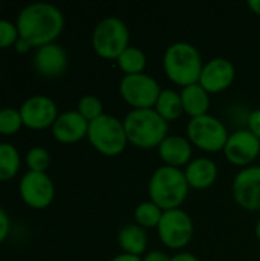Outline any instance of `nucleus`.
<instances>
[{"mask_svg":"<svg viewBox=\"0 0 260 261\" xmlns=\"http://www.w3.org/2000/svg\"><path fill=\"white\" fill-rule=\"evenodd\" d=\"M15 26L20 38L26 40L32 47L55 43L64 28L63 12L51 3L26 5L17 15Z\"/></svg>","mask_w":260,"mask_h":261,"instance_id":"nucleus-1","label":"nucleus"},{"mask_svg":"<svg viewBox=\"0 0 260 261\" xmlns=\"http://www.w3.org/2000/svg\"><path fill=\"white\" fill-rule=\"evenodd\" d=\"M129 144L150 150L158 148L169 136V122L155 109H133L123 119Z\"/></svg>","mask_w":260,"mask_h":261,"instance_id":"nucleus-2","label":"nucleus"},{"mask_svg":"<svg viewBox=\"0 0 260 261\" xmlns=\"http://www.w3.org/2000/svg\"><path fill=\"white\" fill-rule=\"evenodd\" d=\"M162 67L167 78L184 89L199 83L204 63L196 46L187 41H176L166 49Z\"/></svg>","mask_w":260,"mask_h":261,"instance_id":"nucleus-3","label":"nucleus"},{"mask_svg":"<svg viewBox=\"0 0 260 261\" xmlns=\"http://www.w3.org/2000/svg\"><path fill=\"white\" fill-rule=\"evenodd\" d=\"M188 184L184 170L161 165L149 180V196L162 211L181 208L188 196Z\"/></svg>","mask_w":260,"mask_h":261,"instance_id":"nucleus-4","label":"nucleus"},{"mask_svg":"<svg viewBox=\"0 0 260 261\" xmlns=\"http://www.w3.org/2000/svg\"><path fill=\"white\" fill-rule=\"evenodd\" d=\"M87 139L98 153L109 158L120 156L129 144L123 121L106 113L89 122Z\"/></svg>","mask_w":260,"mask_h":261,"instance_id":"nucleus-5","label":"nucleus"},{"mask_svg":"<svg viewBox=\"0 0 260 261\" xmlns=\"http://www.w3.org/2000/svg\"><path fill=\"white\" fill-rule=\"evenodd\" d=\"M130 32L127 24L118 17L103 18L92 32V47L104 60H118L130 46Z\"/></svg>","mask_w":260,"mask_h":261,"instance_id":"nucleus-6","label":"nucleus"},{"mask_svg":"<svg viewBox=\"0 0 260 261\" xmlns=\"http://www.w3.org/2000/svg\"><path fill=\"white\" fill-rule=\"evenodd\" d=\"M228 136L230 133L225 124L210 113L192 118L187 124V139L193 147L207 153L224 151Z\"/></svg>","mask_w":260,"mask_h":261,"instance_id":"nucleus-7","label":"nucleus"},{"mask_svg":"<svg viewBox=\"0 0 260 261\" xmlns=\"http://www.w3.org/2000/svg\"><path fill=\"white\" fill-rule=\"evenodd\" d=\"M156 231L161 243L166 248L181 251L192 242L195 225L192 217L182 208H176L162 213Z\"/></svg>","mask_w":260,"mask_h":261,"instance_id":"nucleus-8","label":"nucleus"},{"mask_svg":"<svg viewBox=\"0 0 260 261\" xmlns=\"http://www.w3.org/2000/svg\"><path fill=\"white\" fill-rule=\"evenodd\" d=\"M120 95L132 109H153L162 89L149 73L124 75L120 81Z\"/></svg>","mask_w":260,"mask_h":261,"instance_id":"nucleus-9","label":"nucleus"},{"mask_svg":"<svg viewBox=\"0 0 260 261\" xmlns=\"http://www.w3.org/2000/svg\"><path fill=\"white\" fill-rule=\"evenodd\" d=\"M21 200L34 210L48 208L55 196V187L52 179L46 173L28 171L23 174L18 185Z\"/></svg>","mask_w":260,"mask_h":261,"instance_id":"nucleus-10","label":"nucleus"},{"mask_svg":"<svg viewBox=\"0 0 260 261\" xmlns=\"http://www.w3.org/2000/svg\"><path fill=\"white\" fill-rule=\"evenodd\" d=\"M225 159L241 168L251 167L260 154V141L248 130H238L230 133L224 147Z\"/></svg>","mask_w":260,"mask_h":261,"instance_id":"nucleus-11","label":"nucleus"},{"mask_svg":"<svg viewBox=\"0 0 260 261\" xmlns=\"http://www.w3.org/2000/svg\"><path fill=\"white\" fill-rule=\"evenodd\" d=\"M20 115L23 125L32 130H44L52 127L58 118V107L55 101L44 95H35L28 98L21 107Z\"/></svg>","mask_w":260,"mask_h":261,"instance_id":"nucleus-12","label":"nucleus"},{"mask_svg":"<svg viewBox=\"0 0 260 261\" xmlns=\"http://www.w3.org/2000/svg\"><path fill=\"white\" fill-rule=\"evenodd\" d=\"M233 197L247 211H260V165L242 168L233 180Z\"/></svg>","mask_w":260,"mask_h":261,"instance_id":"nucleus-13","label":"nucleus"},{"mask_svg":"<svg viewBox=\"0 0 260 261\" xmlns=\"http://www.w3.org/2000/svg\"><path fill=\"white\" fill-rule=\"evenodd\" d=\"M236 80V67L228 58L216 57L204 63L199 86H202L210 95L221 93L231 87Z\"/></svg>","mask_w":260,"mask_h":261,"instance_id":"nucleus-14","label":"nucleus"},{"mask_svg":"<svg viewBox=\"0 0 260 261\" xmlns=\"http://www.w3.org/2000/svg\"><path fill=\"white\" fill-rule=\"evenodd\" d=\"M34 67L44 78H57L67 69V54L58 43L44 44L34 55Z\"/></svg>","mask_w":260,"mask_h":261,"instance_id":"nucleus-15","label":"nucleus"},{"mask_svg":"<svg viewBox=\"0 0 260 261\" xmlns=\"http://www.w3.org/2000/svg\"><path fill=\"white\" fill-rule=\"evenodd\" d=\"M52 136L61 144H75L87 138L89 122L77 112L69 110L60 113L54 125L51 127Z\"/></svg>","mask_w":260,"mask_h":261,"instance_id":"nucleus-16","label":"nucleus"},{"mask_svg":"<svg viewBox=\"0 0 260 261\" xmlns=\"http://www.w3.org/2000/svg\"><path fill=\"white\" fill-rule=\"evenodd\" d=\"M158 154L164 165L181 168L187 167L193 158V145L185 136L169 135L158 147Z\"/></svg>","mask_w":260,"mask_h":261,"instance_id":"nucleus-17","label":"nucleus"},{"mask_svg":"<svg viewBox=\"0 0 260 261\" xmlns=\"http://www.w3.org/2000/svg\"><path fill=\"white\" fill-rule=\"evenodd\" d=\"M187 184L193 190H207L218 179V165L208 158H196L184 170Z\"/></svg>","mask_w":260,"mask_h":261,"instance_id":"nucleus-18","label":"nucleus"},{"mask_svg":"<svg viewBox=\"0 0 260 261\" xmlns=\"http://www.w3.org/2000/svg\"><path fill=\"white\" fill-rule=\"evenodd\" d=\"M149 237L144 228L138 226L136 223L124 225L118 232V245L124 254L141 257L147 251Z\"/></svg>","mask_w":260,"mask_h":261,"instance_id":"nucleus-19","label":"nucleus"},{"mask_svg":"<svg viewBox=\"0 0 260 261\" xmlns=\"http://www.w3.org/2000/svg\"><path fill=\"white\" fill-rule=\"evenodd\" d=\"M181 101H182V107H184V113H187L192 118H198V116H204L208 113L210 110V93L196 84L187 86L184 87L181 92Z\"/></svg>","mask_w":260,"mask_h":261,"instance_id":"nucleus-20","label":"nucleus"},{"mask_svg":"<svg viewBox=\"0 0 260 261\" xmlns=\"http://www.w3.org/2000/svg\"><path fill=\"white\" fill-rule=\"evenodd\" d=\"M153 109L167 122H173V121L179 119L181 115L184 113L181 93L173 89H164Z\"/></svg>","mask_w":260,"mask_h":261,"instance_id":"nucleus-21","label":"nucleus"},{"mask_svg":"<svg viewBox=\"0 0 260 261\" xmlns=\"http://www.w3.org/2000/svg\"><path fill=\"white\" fill-rule=\"evenodd\" d=\"M118 67L124 72V75H136L144 73V69L147 66V55L143 49L129 46L116 60Z\"/></svg>","mask_w":260,"mask_h":261,"instance_id":"nucleus-22","label":"nucleus"},{"mask_svg":"<svg viewBox=\"0 0 260 261\" xmlns=\"http://www.w3.org/2000/svg\"><path fill=\"white\" fill-rule=\"evenodd\" d=\"M20 170V153L8 142H0V182L11 180Z\"/></svg>","mask_w":260,"mask_h":261,"instance_id":"nucleus-23","label":"nucleus"},{"mask_svg":"<svg viewBox=\"0 0 260 261\" xmlns=\"http://www.w3.org/2000/svg\"><path fill=\"white\" fill-rule=\"evenodd\" d=\"M162 210L152 200H146L141 202L139 205H136L133 217L138 226L144 228V229H150V228H158L161 217H162Z\"/></svg>","mask_w":260,"mask_h":261,"instance_id":"nucleus-24","label":"nucleus"},{"mask_svg":"<svg viewBox=\"0 0 260 261\" xmlns=\"http://www.w3.org/2000/svg\"><path fill=\"white\" fill-rule=\"evenodd\" d=\"M23 127V119L20 110L12 107L0 109V135L11 136L15 135Z\"/></svg>","mask_w":260,"mask_h":261,"instance_id":"nucleus-25","label":"nucleus"},{"mask_svg":"<svg viewBox=\"0 0 260 261\" xmlns=\"http://www.w3.org/2000/svg\"><path fill=\"white\" fill-rule=\"evenodd\" d=\"M77 112L87 122H92L97 118H100L101 115H104V112H103V102L95 95H84V96H81V99L78 101V106H77Z\"/></svg>","mask_w":260,"mask_h":261,"instance_id":"nucleus-26","label":"nucleus"},{"mask_svg":"<svg viewBox=\"0 0 260 261\" xmlns=\"http://www.w3.org/2000/svg\"><path fill=\"white\" fill-rule=\"evenodd\" d=\"M26 165L29 171L35 173H46V170L51 165V154L43 147H32L26 153Z\"/></svg>","mask_w":260,"mask_h":261,"instance_id":"nucleus-27","label":"nucleus"},{"mask_svg":"<svg viewBox=\"0 0 260 261\" xmlns=\"http://www.w3.org/2000/svg\"><path fill=\"white\" fill-rule=\"evenodd\" d=\"M18 29L15 23L0 18V49L14 46L18 40Z\"/></svg>","mask_w":260,"mask_h":261,"instance_id":"nucleus-28","label":"nucleus"},{"mask_svg":"<svg viewBox=\"0 0 260 261\" xmlns=\"http://www.w3.org/2000/svg\"><path fill=\"white\" fill-rule=\"evenodd\" d=\"M248 130L260 141V109H256L248 116Z\"/></svg>","mask_w":260,"mask_h":261,"instance_id":"nucleus-29","label":"nucleus"},{"mask_svg":"<svg viewBox=\"0 0 260 261\" xmlns=\"http://www.w3.org/2000/svg\"><path fill=\"white\" fill-rule=\"evenodd\" d=\"M9 229H11L9 217L6 214V211L0 208V245L6 240V237L9 234Z\"/></svg>","mask_w":260,"mask_h":261,"instance_id":"nucleus-30","label":"nucleus"},{"mask_svg":"<svg viewBox=\"0 0 260 261\" xmlns=\"http://www.w3.org/2000/svg\"><path fill=\"white\" fill-rule=\"evenodd\" d=\"M143 261H172V257L162 251H149L144 254Z\"/></svg>","mask_w":260,"mask_h":261,"instance_id":"nucleus-31","label":"nucleus"},{"mask_svg":"<svg viewBox=\"0 0 260 261\" xmlns=\"http://www.w3.org/2000/svg\"><path fill=\"white\" fill-rule=\"evenodd\" d=\"M172 261H201L195 254L192 252H178L172 257Z\"/></svg>","mask_w":260,"mask_h":261,"instance_id":"nucleus-32","label":"nucleus"},{"mask_svg":"<svg viewBox=\"0 0 260 261\" xmlns=\"http://www.w3.org/2000/svg\"><path fill=\"white\" fill-rule=\"evenodd\" d=\"M14 47H15V50L20 52V54H25V52H28L29 49H32V46H31L26 40H23V38H20V37H18L17 43L14 44Z\"/></svg>","mask_w":260,"mask_h":261,"instance_id":"nucleus-33","label":"nucleus"},{"mask_svg":"<svg viewBox=\"0 0 260 261\" xmlns=\"http://www.w3.org/2000/svg\"><path fill=\"white\" fill-rule=\"evenodd\" d=\"M109 261H143V257H136V255H129V254H118L113 258H110Z\"/></svg>","mask_w":260,"mask_h":261,"instance_id":"nucleus-34","label":"nucleus"},{"mask_svg":"<svg viewBox=\"0 0 260 261\" xmlns=\"http://www.w3.org/2000/svg\"><path fill=\"white\" fill-rule=\"evenodd\" d=\"M247 5L256 15H260V0H248Z\"/></svg>","mask_w":260,"mask_h":261,"instance_id":"nucleus-35","label":"nucleus"},{"mask_svg":"<svg viewBox=\"0 0 260 261\" xmlns=\"http://www.w3.org/2000/svg\"><path fill=\"white\" fill-rule=\"evenodd\" d=\"M254 232H256V237H257V240H259V242H260V219H259V220H257V223H256Z\"/></svg>","mask_w":260,"mask_h":261,"instance_id":"nucleus-36","label":"nucleus"}]
</instances>
